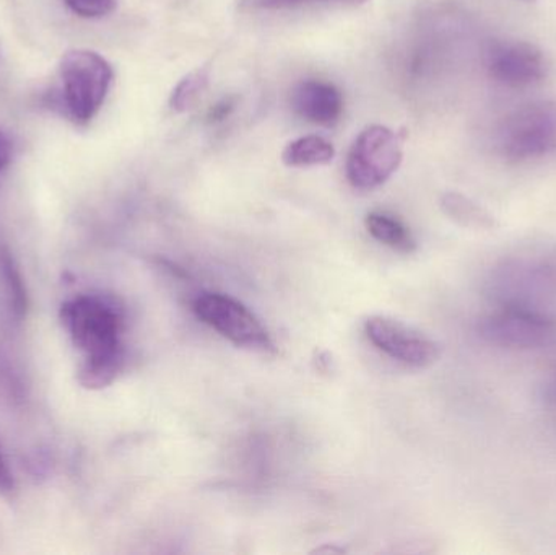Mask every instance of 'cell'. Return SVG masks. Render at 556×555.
I'll return each mask as SVG.
<instances>
[{"mask_svg": "<svg viewBox=\"0 0 556 555\" xmlns=\"http://www.w3.org/2000/svg\"><path fill=\"white\" fill-rule=\"evenodd\" d=\"M61 321L80 354L78 383L93 391L111 387L126 362L119 303L101 293H81L62 303Z\"/></svg>", "mask_w": 556, "mask_h": 555, "instance_id": "cell-1", "label": "cell"}, {"mask_svg": "<svg viewBox=\"0 0 556 555\" xmlns=\"http://www.w3.org/2000/svg\"><path fill=\"white\" fill-rule=\"evenodd\" d=\"M111 84L113 67L103 55L90 49H72L58 65L55 108L72 123L85 126L100 113Z\"/></svg>", "mask_w": 556, "mask_h": 555, "instance_id": "cell-2", "label": "cell"}, {"mask_svg": "<svg viewBox=\"0 0 556 555\" xmlns=\"http://www.w3.org/2000/svg\"><path fill=\"white\" fill-rule=\"evenodd\" d=\"M496 152L509 162H532L556 153V101L525 104L496 127Z\"/></svg>", "mask_w": 556, "mask_h": 555, "instance_id": "cell-3", "label": "cell"}, {"mask_svg": "<svg viewBox=\"0 0 556 555\" xmlns=\"http://www.w3.org/2000/svg\"><path fill=\"white\" fill-rule=\"evenodd\" d=\"M479 335L495 348L535 351L555 344L556 321L538 306L503 303L480 321Z\"/></svg>", "mask_w": 556, "mask_h": 555, "instance_id": "cell-4", "label": "cell"}, {"mask_svg": "<svg viewBox=\"0 0 556 555\" xmlns=\"http://www.w3.org/2000/svg\"><path fill=\"white\" fill-rule=\"evenodd\" d=\"M195 316L237 348L274 352L269 331L243 303L224 293L204 292L192 302Z\"/></svg>", "mask_w": 556, "mask_h": 555, "instance_id": "cell-5", "label": "cell"}, {"mask_svg": "<svg viewBox=\"0 0 556 555\" xmlns=\"http://www.w3.org/2000/svg\"><path fill=\"white\" fill-rule=\"evenodd\" d=\"M402 162V139L386 126L366 127L356 137L346 159V178L356 189L384 185Z\"/></svg>", "mask_w": 556, "mask_h": 555, "instance_id": "cell-6", "label": "cell"}, {"mask_svg": "<svg viewBox=\"0 0 556 555\" xmlns=\"http://www.w3.org/2000/svg\"><path fill=\"white\" fill-rule=\"evenodd\" d=\"M486 72L506 88H531L547 78L551 65L541 48L519 39L493 42L486 51Z\"/></svg>", "mask_w": 556, "mask_h": 555, "instance_id": "cell-7", "label": "cell"}, {"mask_svg": "<svg viewBox=\"0 0 556 555\" xmlns=\"http://www.w3.org/2000/svg\"><path fill=\"white\" fill-rule=\"evenodd\" d=\"M366 336L369 341L389 357L417 370L430 368L441 357V348L425 332L388 318L372 316L366 321Z\"/></svg>", "mask_w": 556, "mask_h": 555, "instance_id": "cell-8", "label": "cell"}, {"mask_svg": "<svg viewBox=\"0 0 556 555\" xmlns=\"http://www.w3.org/2000/svg\"><path fill=\"white\" fill-rule=\"evenodd\" d=\"M294 113L319 126H333L343 113V97L336 85L326 80L298 81L290 94Z\"/></svg>", "mask_w": 556, "mask_h": 555, "instance_id": "cell-9", "label": "cell"}, {"mask_svg": "<svg viewBox=\"0 0 556 555\" xmlns=\"http://www.w3.org/2000/svg\"><path fill=\"white\" fill-rule=\"evenodd\" d=\"M365 225L366 230L375 240L399 251V253L410 254L417 250L414 235L394 215L386 214V212H369L366 215Z\"/></svg>", "mask_w": 556, "mask_h": 555, "instance_id": "cell-10", "label": "cell"}, {"mask_svg": "<svg viewBox=\"0 0 556 555\" xmlns=\"http://www.w3.org/2000/svg\"><path fill=\"white\" fill-rule=\"evenodd\" d=\"M333 156H336V149L332 143L320 136L300 137L288 143L281 153L285 165L293 168L327 165L332 162Z\"/></svg>", "mask_w": 556, "mask_h": 555, "instance_id": "cell-11", "label": "cell"}, {"mask_svg": "<svg viewBox=\"0 0 556 555\" xmlns=\"http://www.w3.org/2000/svg\"><path fill=\"white\" fill-rule=\"evenodd\" d=\"M0 274H2L3 286H5L13 316L16 319L25 318L26 310H28V293H26V286L18 266L13 260V254L5 247H0Z\"/></svg>", "mask_w": 556, "mask_h": 555, "instance_id": "cell-12", "label": "cell"}, {"mask_svg": "<svg viewBox=\"0 0 556 555\" xmlns=\"http://www.w3.org/2000/svg\"><path fill=\"white\" fill-rule=\"evenodd\" d=\"M443 207L446 214L463 227L473 230H493L496 227L495 218L489 212L464 195L447 194L443 199Z\"/></svg>", "mask_w": 556, "mask_h": 555, "instance_id": "cell-13", "label": "cell"}, {"mask_svg": "<svg viewBox=\"0 0 556 555\" xmlns=\"http://www.w3.org/2000/svg\"><path fill=\"white\" fill-rule=\"evenodd\" d=\"M208 80H211V71L208 67L195 68L191 74L186 75L175 90H173L172 98H169V106L175 111H188L189 108L194 106L195 101L201 98V94L207 90Z\"/></svg>", "mask_w": 556, "mask_h": 555, "instance_id": "cell-14", "label": "cell"}, {"mask_svg": "<svg viewBox=\"0 0 556 555\" xmlns=\"http://www.w3.org/2000/svg\"><path fill=\"white\" fill-rule=\"evenodd\" d=\"M368 0H241L240 5L248 10H281L307 3H343V5H363Z\"/></svg>", "mask_w": 556, "mask_h": 555, "instance_id": "cell-15", "label": "cell"}, {"mask_svg": "<svg viewBox=\"0 0 556 555\" xmlns=\"http://www.w3.org/2000/svg\"><path fill=\"white\" fill-rule=\"evenodd\" d=\"M65 5L81 18H101L116 9L117 0H64Z\"/></svg>", "mask_w": 556, "mask_h": 555, "instance_id": "cell-16", "label": "cell"}, {"mask_svg": "<svg viewBox=\"0 0 556 555\" xmlns=\"http://www.w3.org/2000/svg\"><path fill=\"white\" fill-rule=\"evenodd\" d=\"M13 491V478L10 475L9 466L3 458L2 449H0V492Z\"/></svg>", "mask_w": 556, "mask_h": 555, "instance_id": "cell-17", "label": "cell"}, {"mask_svg": "<svg viewBox=\"0 0 556 555\" xmlns=\"http://www.w3.org/2000/svg\"><path fill=\"white\" fill-rule=\"evenodd\" d=\"M10 159H12V142H10L9 136L0 129V173L9 165Z\"/></svg>", "mask_w": 556, "mask_h": 555, "instance_id": "cell-18", "label": "cell"}, {"mask_svg": "<svg viewBox=\"0 0 556 555\" xmlns=\"http://www.w3.org/2000/svg\"><path fill=\"white\" fill-rule=\"evenodd\" d=\"M233 110V103L230 100H224L222 103H218L217 106H214V110L208 114V119L211 121H222L230 114V111Z\"/></svg>", "mask_w": 556, "mask_h": 555, "instance_id": "cell-19", "label": "cell"}, {"mask_svg": "<svg viewBox=\"0 0 556 555\" xmlns=\"http://www.w3.org/2000/svg\"><path fill=\"white\" fill-rule=\"evenodd\" d=\"M551 393H552V398H554V401L556 403V374H555L554 380H552Z\"/></svg>", "mask_w": 556, "mask_h": 555, "instance_id": "cell-20", "label": "cell"}, {"mask_svg": "<svg viewBox=\"0 0 556 555\" xmlns=\"http://www.w3.org/2000/svg\"><path fill=\"white\" fill-rule=\"evenodd\" d=\"M0 59H2V46H0Z\"/></svg>", "mask_w": 556, "mask_h": 555, "instance_id": "cell-21", "label": "cell"}]
</instances>
